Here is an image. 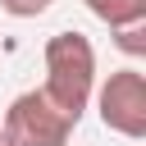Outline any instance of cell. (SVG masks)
Segmentation results:
<instances>
[{"instance_id":"cell-1","label":"cell","mask_w":146,"mask_h":146,"mask_svg":"<svg viewBox=\"0 0 146 146\" xmlns=\"http://www.w3.org/2000/svg\"><path fill=\"white\" fill-rule=\"evenodd\" d=\"M46 59V82L41 91L68 114L82 123L91 96H96V46L82 36V32H55L41 50Z\"/></svg>"},{"instance_id":"cell-2","label":"cell","mask_w":146,"mask_h":146,"mask_svg":"<svg viewBox=\"0 0 146 146\" xmlns=\"http://www.w3.org/2000/svg\"><path fill=\"white\" fill-rule=\"evenodd\" d=\"M73 128H78V119H68L41 87L14 96L5 110V123H0L9 146H68Z\"/></svg>"},{"instance_id":"cell-3","label":"cell","mask_w":146,"mask_h":146,"mask_svg":"<svg viewBox=\"0 0 146 146\" xmlns=\"http://www.w3.org/2000/svg\"><path fill=\"white\" fill-rule=\"evenodd\" d=\"M96 110H100V123L128 141H141L146 137V78L128 64L119 73L105 78V87L96 91Z\"/></svg>"},{"instance_id":"cell-4","label":"cell","mask_w":146,"mask_h":146,"mask_svg":"<svg viewBox=\"0 0 146 146\" xmlns=\"http://www.w3.org/2000/svg\"><path fill=\"white\" fill-rule=\"evenodd\" d=\"M100 23L114 27H132V23H146V0H82Z\"/></svg>"},{"instance_id":"cell-5","label":"cell","mask_w":146,"mask_h":146,"mask_svg":"<svg viewBox=\"0 0 146 146\" xmlns=\"http://www.w3.org/2000/svg\"><path fill=\"white\" fill-rule=\"evenodd\" d=\"M114 46L123 55H146V23H132V27H114Z\"/></svg>"},{"instance_id":"cell-6","label":"cell","mask_w":146,"mask_h":146,"mask_svg":"<svg viewBox=\"0 0 146 146\" xmlns=\"http://www.w3.org/2000/svg\"><path fill=\"white\" fill-rule=\"evenodd\" d=\"M55 0H0V9L9 14V18H36V14H46Z\"/></svg>"},{"instance_id":"cell-7","label":"cell","mask_w":146,"mask_h":146,"mask_svg":"<svg viewBox=\"0 0 146 146\" xmlns=\"http://www.w3.org/2000/svg\"><path fill=\"white\" fill-rule=\"evenodd\" d=\"M0 146H9V137H5V132H0Z\"/></svg>"}]
</instances>
